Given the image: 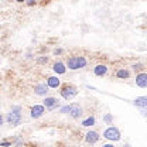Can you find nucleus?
I'll list each match as a JSON object with an SVG mask.
<instances>
[{"instance_id":"1","label":"nucleus","mask_w":147,"mask_h":147,"mask_svg":"<svg viewBox=\"0 0 147 147\" xmlns=\"http://www.w3.org/2000/svg\"><path fill=\"white\" fill-rule=\"evenodd\" d=\"M67 67L71 71H76V69L85 68L86 67V58L85 57H81V55L79 57H71V58H68Z\"/></svg>"},{"instance_id":"2","label":"nucleus","mask_w":147,"mask_h":147,"mask_svg":"<svg viewBox=\"0 0 147 147\" xmlns=\"http://www.w3.org/2000/svg\"><path fill=\"white\" fill-rule=\"evenodd\" d=\"M7 122L13 126H18L21 122V108L20 106H13L11 110L7 115Z\"/></svg>"},{"instance_id":"3","label":"nucleus","mask_w":147,"mask_h":147,"mask_svg":"<svg viewBox=\"0 0 147 147\" xmlns=\"http://www.w3.org/2000/svg\"><path fill=\"white\" fill-rule=\"evenodd\" d=\"M103 137H105L106 140H110V142H119L120 137H122V134H120V131H119L117 127L110 126V127H108L103 131Z\"/></svg>"},{"instance_id":"4","label":"nucleus","mask_w":147,"mask_h":147,"mask_svg":"<svg viewBox=\"0 0 147 147\" xmlns=\"http://www.w3.org/2000/svg\"><path fill=\"white\" fill-rule=\"evenodd\" d=\"M78 95V89L74 86V85H65L62 89H61V96L65 99V100H69Z\"/></svg>"},{"instance_id":"5","label":"nucleus","mask_w":147,"mask_h":147,"mask_svg":"<svg viewBox=\"0 0 147 147\" xmlns=\"http://www.w3.org/2000/svg\"><path fill=\"white\" fill-rule=\"evenodd\" d=\"M44 113H45V106H44V105H34V106L31 108V110H30V115H31L33 119L41 117Z\"/></svg>"},{"instance_id":"6","label":"nucleus","mask_w":147,"mask_h":147,"mask_svg":"<svg viewBox=\"0 0 147 147\" xmlns=\"http://www.w3.org/2000/svg\"><path fill=\"white\" fill-rule=\"evenodd\" d=\"M69 116L72 119H79L82 116V108L78 103H72L71 105V110H69Z\"/></svg>"},{"instance_id":"7","label":"nucleus","mask_w":147,"mask_h":147,"mask_svg":"<svg viewBox=\"0 0 147 147\" xmlns=\"http://www.w3.org/2000/svg\"><path fill=\"white\" fill-rule=\"evenodd\" d=\"M99 139H100V136H99L98 131H88V133L85 134V142L89 143V144H95Z\"/></svg>"},{"instance_id":"8","label":"nucleus","mask_w":147,"mask_h":147,"mask_svg":"<svg viewBox=\"0 0 147 147\" xmlns=\"http://www.w3.org/2000/svg\"><path fill=\"white\" fill-rule=\"evenodd\" d=\"M48 85H45V84H37L36 86H34V93L38 95V96H45L47 93H48Z\"/></svg>"},{"instance_id":"9","label":"nucleus","mask_w":147,"mask_h":147,"mask_svg":"<svg viewBox=\"0 0 147 147\" xmlns=\"http://www.w3.org/2000/svg\"><path fill=\"white\" fill-rule=\"evenodd\" d=\"M136 85L139 88H147V74L142 72L136 75Z\"/></svg>"},{"instance_id":"10","label":"nucleus","mask_w":147,"mask_h":147,"mask_svg":"<svg viewBox=\"0 0 147 147\" xmlns=\"http://www.w3.org/2000/svg\"><path fill=\"white\" fill-rule=\"evenodd\" d=\"M44 106H45L47 109L54 110L55 108H58V100H57L55 98L48 96V98H45V99H44Z\"/></svg>"},{"instance_id":"11","label":"nucleus","mask_w":147,"mask_h":147,"mask_svg":"<svg viewBox=\"0 0 147 147\" xmlns=\"http://www.w3.org/2000/svg\"><path fill=\"white\" fill-rule=\"evenodd\" d=\"M108 72V67L105 65V64H99V65H96L95 68H93V74L96 75V76H105Z\"/></svg>"},{"instance_id":"12","label":"nucleus","mask_w":147,"mask_h":147,"mask_svg":"<svg viewBox=\"0 0 147 147\" xmlns=\"http://www.w3.org/2000/svg\"><path fill=\"white\" fill-rule=\"evenodd\" d=\"M53 69H54V72L57 75H62V74L67 72V67H65V64L64 62H55L54 65H53Z\"/></svg>"},{"instance_id":"13","label":"nucleus","mask_w":147,"mask_h":147,"mask_svg":"<svg viewBox=\"0 0 147 147\" xmlns=\"http://www.w3.org/2000/svg\"><path fill=\"white\" fill-rule=\"evenodd\" d=\"M47 85H48V88L57 89V88H59L61 81H59V78H58V76H50V78L47 79Z\"/></svg>"},{"instance_id":"14","label":"nucleus","mask_w":147,"mask_h":147,"mask_svg":"<svg viewBox=\"0 0 147 147\" xmlns=\"http://www.w3.org/2000/svg\"><path fill=\"white\" fill-rule=\"evenodd\" d=\"M134 105H136L137 108H140V109L146 108L147 106V96H140V98L134 99Z\"/></svg>"},{"instance_id":"15","label":"nucleus","mask_w":147,"mask_h":147,"mask_svg":"<svg viewBox=\"0 0 147 147\" xmlns=\"http://www.w3.org/2000/svg\"><path fill=\"white\" fill-rule=\"evenodd\" d=\"M116 76H117L119 79H129V76H130V72H129L127 69L122 68V69H119V71L116 72Z\"/></svg>"},{"instance_id":"16","label":"nucleus","mask_w":147,"mask_h":147,"mask_svg":"<svg viewBox=\"0 0 147 147\" xmlns=\"http://www.w3.org/2000/svg\"><path fill=\"white\" fill-rule=\"evenodd\" d=\"M95 122H96L95 117H93V116H89V117H86L85 120H82V126H84V127H89V126H93V125H95Z\"/></svg>"},{"instance_id":"17","label":"nucleus","mask_w":147,"mask_h":147,"mask_svg":"<svg viewBox=\"0 0 147 147\" xmlns=\"http://www.w3.org/2000/svg\"><path fill=\"white\" fill-rule=\"evenodd\" d=\"M37 62H38L40 65H44V64L48 62V57H40V58H37Z\"/></svg>"},{"instance_id":"18","label":"nucleus","mask_w":147,"mask_h":147,"mask_svg":"<svg viewBox=\"0 0 147 147\" xmlns=\"http://www.w3.org/2000/svg\"><path fill=\"white\" fill-rule=\"evenodd\" d=\"M131 68H133L134 71H140V69H143V65H142V64H133Z\"/></svg>"},{"instance_id":"19","label":"nucleus","mask_w":147,"mask_h":147,"mask_svg":"<svg viewBox=\"0 0 147 147\" xmlns=\"http://www.w3.org/2000/svg\"><path fill=\"white\" fill-rule=\"evenodd\" d=\"M69 110H71V105H68V106H64V108H61V113H69Z\"/></svg>"},{"instance_id":"20","label":"nucleus","mask_w":147,"mask_h":147,"mask_svg":"<svg viewBox=\"0 0 147 147\" xmlns=\"http://www.w3.org/2000/svg\"><path fill=\"white\" fill-rule=\"evenodd\" d=\"M105 122H106V123H112V116H110L109 113L105 116Z\"/></svg>"},{"instance_id":"21","label":"nucleus","mask_w":147,"mask_h":147,"mask_svg":"<svg viewBox=\"0 0 147 147\" xmlns=\"http://www.w3.org/2000/svg\"><path fill=\"white\" fill-rule=\"evenodd\" d=\"M62 54V50L61 48H55L54 50V55H61Z\"/></svg>"},{"instance_id":"22","label":"nucleus","mask_w":147,"mask_h":147,"mask_svg":"<svg viewBox=\"0 0 147 147\" xmlns=\"http://www.w3.org/2000/svg\"><path fill=\"white\" fill-rule=\"evenodd\" d=\"M0 146H3V147H10L11 144H10L9 142H4V143H0Z\"/></svg>"},{"instance_id":"23","label":"nucleus","mask_w":147,"mask_h":147,"mask_svg":"<svg viewBox=\"0 0 147 147\" xmlns=\"http://www.w3.org/2000/svg\"><path fill=\"white\" fill-rule=\"evenodd\" d=\"M34 3H36V1H34V0H28V1H27V4H28V6H33V4H34Z\"/></svg>"},{"instance_id":"24","label":"nucleus","mask_w":147,"mask_h":147,"mask_svg":"<svg viewBox=\"0 0 147 147\" xmlns=\"http://www.w3.org/2000/svg\"><path fill=\"white\" fill-rule=\"evenodd\" d=\"M142 112H143V115H144V116H147V106H146V108H143V109H142Z\"/></svg>"},{"instance_id":"25","label":"nucleus","mask_w":147,"mask_h":147,"mask_svg":"<svg viewBox=\"0 0 147 147\" xmlns=\"http://www.w3.org/2000/svg\"><path fill=\"white\" fill-rule=\"evenodd\" d=\"M1 125H3V116L0 115V126H1Z\"/></svg>"},{"instance_id":"26","label":"nucleus","mask_w":147,"mask_h":147,"mask_svg":"<svg viewBox=\"0 0 147 147\" xmlns=\"http://www.w3.org/2000/svg\"><path fill=\"white\" fill-rule=\"evenodd\" d=\"M102 147H115V146H113V144H103Z\"/></svg>"},{"instance_id":"27","label":"nucleus","mask_w":147,"mask_h":147,"mask_svg":"<svg viewBox=\"0 0 147 147\" xmlns=\"http://www.w3.org/2000/svg\"><path fill=\"white\" fill-rule=\"evenodd\" d=\"M16 1H18V3H23V1H26V0H16Z\"/></svg>"},{"instance_id":"28","label":"nucleus","mask_w":147,"mask_h":147,"mask_svg":"<svg viewBox=\"0 0 147 147\" xmlns=\"http://www.w3.org/2000/svg\"><path fill=\"white\" fill-rule=\"evenodd\" d=\"M123 147H130V146H129V144H126V146H123Z\"/></svg>"}]
</instances>
